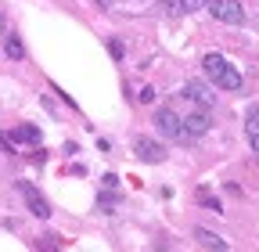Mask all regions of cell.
Wrapping results in <instances>:
<instances>
[{
	"instance_id": "9",
	"label": "cell",
	"mask_w": 259,
	"mask_h": 252,
	"mask_svg": "<svg viewBox=\"0 0 259 252\" xmlns=\"http://www.w3.org/2000/svg\"><path fill=\"white\" fill-rule=\"evenodd\" d=\"M194 241H198V245H205V248H216V252H223V248H227V241H223L220 234H212V231H202V227L194 231Z\"/></svg>"
},
{
	"instance_id": "11",
	"label": "cell",
	"mask_w": 259,
	"mask_h": 252,
	"mask_svg": "<svg viewBox=\"0 0 259 252\" xmlns=\"http://www.w3.org/2000/svg\"><path fill=\"white\" fill-rule=\"evenodd\" d=\"M205 4H209V0H180V11H198Z\"/></svg>"
},
{
	"instance_id": "3",
	"label": "cell",
	"mask_w": 259,
	"mask_h": 252,
	"mask_svg": "<svg viewBox=\"0 0 259 252\" xmlns=\"http://www.w3.org/2000/svg\"><path fill=\"white\" fill-rule=\"evenodd\" d=\"M155 126H158V134H166V137L187 141V134H184V119H177L173 108H158V112H155Z\"/></svg>"
},
{
	"instance_id": "2",
	"label": "cell",
	"mask_w": 259,
	"mask_h": 252,
	"mask_svg": "<svg viewBox=\"0 0 259 252\" xmlns=\"http://www.w3.org/2000/svg\"><path fill=\"white\" fill-rule=\"evenodd\" d=\"M209 11L223 25H245V8L238 0H209Z\"/></svg>"
},
{
	"instance_id": "10",
	"label": "cell",
	"mask_w": 259,
	"mask_h": 252,
	"mask_svg": "<svg viewBox=\"0 0 259 252\" xmlns=\"http://www.w3.org/2000/svg\"><path fill=\"white\" fill-rule=\"evenodd\" d=\"M25 51H22V44H18V36H8V58H22Z\"/></svg>"
},
{
	"instance_id": "5",
	"label": "cell",
	"mask_w": 259,
	"mask_h": 252,
	"mask_svg": "<svg viewBox=\"0 0 259 252\" xmlns=\"http://www.w3.org/2000/svg\"><path fill=\"white\" fill-rule=\"evenodd\" d=\"M18 187H22V198L29 202V213H32V216H40V220H47V216H51V205H47V198H44V195H40V191H36V187H32L29 180H22Z\"/></svg>"
},
{
	"instance_id": "6",
	"label": "cell",
	"mask_w": 259,
	"mask_h": 252,
	"mask_svg": "<svg viewBox=\"0 0 259 252\" xmlns=\"http://www.w3.org/2000/svg\"><path fill=\"white\" fill-rule=\"evenodd\" d=\"M209 126H212V119H209L205 112H191V115L184 119V134H187V141H194V137L209 134Z\"/></svg>"
},
{
	"instance_id": "7",
	"label": "cell",
	"mask_w": 259,
	"mask_h": 252,
	"mask_svg": "<svg viewBox=\"0 0 259 252\" xmlns=\"http://www.w3.org/2000/svg\"><path fill=\"white\" fill-rule=\"evenodd\" d=\"M184 98H191V101H198V105H205V108H212V94H209V87L205 83H187L184 87Z\"/></svg>"
},
{
	"instance_id": "14",
	"label": "cell",
	"mask_w": 259,
	"mask_h": 252,
	"mask_svg": "<svg viewBox=\"0 0 259 252\" xmlns=\"http://www.w3.org/2000/svg\"><path fill=\"white\" fill-rule=\"evenodd\" d=\"M248 141H252V151H259V130H255V134H248Z\"/></svg>"
},
{
	"instance_id": "12",
	"label": "cell",
	"mask_w": 259,
	"mask_h": 252,
	"mask_svg": "<svg viewBox=\"0 0 259 252\" xmlns=\"http://www.w3.org/2000/svg\"><path fill=\"white\" fill-rule=\"evenodd\" d=\"M255 130H259V108L248 112V134H255Z\"/></svg>"
},
{
	"instance_id": "1",
	"label": "cell",
	"mask_w": 259,
	"mask_h": 252,
	"mask_svg": "<svg viewBox=\"0 0 259 252\" xmlns=\"http://www.w3.org/2000/svg\"><path fill=\"white\" fill-rule=\"evenodd\" d=\"M202 69H205V76H209L220 90H241V83H245L241 72H238L223 54H205V58H202Z\"/></svg>"
},
{
	"instance_id": "4",
	"label": "cell",
	"mask_w": 259,
	"mask_h": 252,
	"mask_svg": "<svg viewBox=\"0 0 259 252\" xmlns=\"http://www.w3.org/2000/svg\"><path fill=\"white\" fill-rule=\"evenodd\" d=\"M134 155H137V159L141 162H166V148H162L158 141H151V137H137L134 141Z\"/></svg>"
},
{
	"instance_id": "8",
	"label": "cell",
	"mask_w": 259,
	"mask_h": 252,
	"mask_svg": "<svg viewBox=\"0 0 259 252\" xmlns=\"http://www.w3.org/2000/svg\"><path fill=\"white\" fill-rule=\"evenodd\" d=\"M8 141H15V144H40V130L25 122V126H18V130H15Z\"/></svg>"
},
{
	"instance_id": "15",
	"label": "cell",
	"mask_w": 259,
	"mask_h": 252,
	"mask_svg": "<svg viewBox=\"0 0 259 252\" xmlns=\"http://www.w3.org/2000/svg\"><path fill=\"white\" fill-rule=\"evenodd\" d=\"M97 4H101V8H112V4H115V0H97Z\"/></svg>"
},
{
	"instance_id": "13",
	"label": "cell",
	"mask_w": 259,
	"mask_h": 252,
	"mask_svg": "<svg viewBox=\"0 0 259 252\" xmlns=\"http://www.w3.org/2000/svg\"><path fill=\"white\" fill-rule=\"evenodd\" d=\"M137 98H141V101H144V105H148V101H155V90H151V87H144V90H141V94H137Z\"/></svg>"
}]
</instances>
